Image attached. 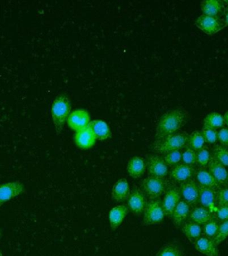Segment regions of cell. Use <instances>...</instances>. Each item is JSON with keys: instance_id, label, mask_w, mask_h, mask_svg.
<instances>
[{"instance_id": "cell-34", "label": "cell", "mask_w": 228, "mask_h": 256, "mask_svg": "<svg viewBox=\"0 0 228 256\" xmlns=\"http://www.w3.org/2000/svg\"><path fill=\"white\" fill-rule=\"evenodd\" d=\"M228 237V220L220 223L217 235L214 240L216 246H219L222 242L225 241Z\"/></svg>"}, {"instance_id": "cell-30", "label": "cell", "mask_w": 228, "mask_h": 256, "mask_svg": "<svg viewBox=\"0 0 228 256\" xmlns=\"http://www.w3.org/2000/svg\"><path fill=\"white\" fill-rule=\"evenodd\" d=\"M220 223L216 219L211 220L204 224L202 232L204 234V237L214 241L216 235H217L218 228H219Z\"/></svg>"}, {"instance_id": "cell-32", "label": "cell", "mask_w": 228, "mask_h": 256, "mask_svg": "<svg viewBox=\"0 0 228 256\" xmlns=\"http://www.w3.org/2000/svg\"><path fill=\"white\" fill-rule=\"evenodd\" d=\"M212 154L208 146H204L201 150L196 152V164L201 168H205L211 160Z\"/></svg>"}, {"instance_id": "cell-21", "label": "cell", "mask_w": 228, "mask_h": 256, "mask_svg": "<svg viewBox=\"0 0 228 256\" xmlns=\"http://www.w3.org/2000/svg\"><path fill=\"white\" fill-rule=\"evenodd\" d=\"M191 208V206L183 200L179 202L171 216L174 226L180 228L185 223L189 218Z\"/></svg>"}, {"instance_id": "cell-15", "label": "cell", "mask_w": 228, "mask_h": 256, "mask_svg": "<svg viewBox=\"0 0 228 256\" xmlns=\"http://www.w3.org/2000/svg\"><path fill=\"white\" fill-rule=\"evenodd\" d=\"M225 1L206 0L200 4L202 14L212 17L222 18L226 9Z\"/></svg>"}, {"instance_id": "cell-17", "label": "cell", "mask_w": 228, "mask_h": 256, "mask_svg": "<svg viewBox=\"0 0 228 256\" xmlns=\"http://www.w3.org/2000/svg\"><path fill=\"white\" fill-rule=\"evenodd\" d=\"M74 142L77 147L82 150H89L95 145L96 138L89 126L76 132L74 135Z\"/></svg>"}, {"instance_id": "cell-40", "label": "cell", "mask_w": 228, "mask_h": 256, "mask_svg": "<svg viewBox=\"0 0 228 256\" xmlns=\"http://www.w3.org/2000/svg\"><path fill=\"white\" fill-rule=\"evenodd\" d=\"M226 2V9L225 12H224V21H225L226 26H228V1H225Z\"/></svg>"}, {"instance_id": "cell-24", "label": "cell", "mask_w": 228, "mask_h": 256, "mask_svg": "<svg viewBox=\"0 0 228 256\" xmlns=\"http://www.w3.org/2000/svg\"><path fill=\"white\" fill-rule=\"evenodd\" d=\"M194 247L198 252L206 256H220L218 246L214 241L206 237L199 238L194 244Z\"/></svg>"}, {"instance_id": "cell-27", "label": "cell", "mask_w": 228, "mask_h": 256, "mask_svg": "<svg viewBox=\"0 0 228 256\" xmlns=\"http://www.w3.org/2000/svg\"><path fill=\"white\" fill-rule=\"evenodd\" d=\"M203 127L212 128V129H221L225 125L224 116L218 112H211L206 116L204 120Z\"/></svg>"}, {"instance_id": "cell-41", "label": "cell", "mask_w": 228, "mask_h": 256, "mask_svg": "<svg viewBox=\"0 0 228 256\" xmlns=\"http://www.w3.org/2000/svg\"><path fill=\"white\" fill-rule=\"evenodd\" d=\"M224 120L225 124L228 126V111L226 112L225 114H224Z\"/></svg>"}, {"instance_id": "cell-28", "label": "cell", "mask_w": 228, "mask_h": 256, "mask_svg": "<svg viewBox=\"0 0 228 256\" xmlns=\"http://www.w3.org/2000/svg\"><path fill=\"white\" fill-rule=\"evenodd\" d=\"M156 256H184L183 249L176 242H170L162 246Z\"/></svg>"}, {"instance_id": "cell-7", "label": "cell", "mask_w": 228, "mask_h": 256, "mask_svg": "<svg viewBox=\"0 0 228 256\" xmlns=\"http://www.w3.org/2000/svg\"><path fill=\"white\" fill-rule=\"evenodd\" d=\"M196 27L208 35H214L226 27L224 18L212 17L202 14L196 19Z\"/></svg>"}, {"instance_id": "cell-5", "label": "cell", "mask_w": 228, "mask_h": 256, "mask_svg": "<svg viewBox=\"0 0 228 256\" xmlns=\"http://www.w3.org/2000/svg\"><path fill=\"white\" fill-rule=\"evenodd\" d=\"M142 222L144 226H153L162 223L166 217L162 200H149L143 212Z\"/></svg>"}, {"instance_id": "cell-29", "label": "cell", "mask_w": 228, "mask_h": 256, "mask_svg": "<svg viewBox=\"0 0 228 256\" xmlns=\"http://www.w3.org/2000/svg\"><path fill=\"white\" fill-rule=\"evenodd\" d=\"M205 144L206 141L201 131L196 130L189 134L187 146L194 151L198 152V150H201L206 146Z\"/></svg>"}, {"instance_id": "cell-42", "label": "cell", "mask_w": 228, "mask_h": 256, "mask_svg": "<svg viewBox=\"0 0 228 256\" xmlns=\"http://www.w3.org/2000/svg\"><path fill=\"white\" fill-rule=\"evenodd\" d=\"M2 234H3V233H2V230H0V240H1V238L2 237Z\"/></svg>"}, {"instance_id": "cell-23", "label": "cell", "mask_w": 228, "mask_h": 256, "mask_svg": "<svg viewBox=\"0 0 228 256\" xmlns=\"http://www.w3.org/2000/svg\"><path fill=\"white\" fill-rule=\"evenodd\" d=\"M215 219L214 213L208 210V208L199 206L192 209L190 212L189 221L195 222V223L200 224V225H204L207 222L211 221V220Z\"/></svg>"}, {"instance_id": "cell-26", "label": "cell", "mask_w": 228, "mask_h": 256, "mask_svg": "<svg viewBox=\"0 0 228 256\" xmlns=\"http://www.w3.org/2000/svg\"><path fill=\"white\" fill-rule=\"evenodd\" d=\"M182 232L191 243L194 244L201 238L202 228L200 224L188 221L181 226Z\"/></svg>"}, {"instance_id": "cell-22", "label": "cell", "mask_w": 228, "mask_h": 256, "mask_svg": "<svg viewBox=\"0 0 228 256\" xmlns=\"http://www.w3.org/2000/svg\"><path fill=\"white\" fill-rule=\"evenodd\" d=\"M88 126L93 132L96 140H99V141H106L112 138L111 129L108 124L104 120H92Z\"/></svg>"}, {"instance_id": "cell-25", "label": "cell", "mask_w": 228, "mask_h": 256, "mask_svg": "<svg viewBox=\"0 0 228 256\" xmlns=\"http://www.w3.org/2000/svg\"><path fill=\"white\" fill-rule=\"evenodd\" d=\"M196 179L197 180V183L199 185L205 186L210 188H213L214 190H220V185L216 181L214 176L210 173L209 170L206 169L205 168H201L196 172Z\"/></svg>"}, {"instance_id": "cell-16", "label": "cell", "mask_w": 228, "mask_h": 256, "mask_svg": "<svg viewBox=\"0 0 228 256\" xmlns=\"http://www.w3.org/2000/svg\"><path fill=\"white\" fill-rule=\"evenodd\" d=\"M129 212V209L125 204H120L112 208L108 214L110 228L113 231L117 230L123 223Z\"/></svg>"}, {"instance_id": "cell-43", "label": "cell", "mask_w": 228, "mask_h": 256, "mask_svg": "<svg viewBox=\"0 0 228 256\" xmlns=\"http://www.w3.org/2000/svg\"><path fill=\"white\" fill-rule=\"evenodd\" d=\"M0 256H3V254H2V252L1 251V250H0Z\"/></svg>"}, {"instance_id": "cell-12", "label": "cell", "mask_w": 228, "mask_h": 256, "mask_svg": "<svg viewBox=\"0 0 228 256\" xmlns=\"http://www.w3.org/2000/svg\"><path fill=\"white\" fill-rule=\"evenodd\" d=\"M181 199L182 196L179 188L174 186V187L168 188L162 200V206H163L166 216L171 218L174 209L181 201Z\"/></svg>"}, {"instance_id": "cell-31", "label": "cell", "mask_w": 228, "mask_h": 256, "mask_svg": "<svg viewBox=\"0 0 228 256\" xmlns=\"http://www.w3.org/2000/svg\"><path fill=\"white\" fill-rule=\"evenodd\" d=\"M212 156L225 167H228V148L221 145L214 146Z\"/></svg>"}, {"instance_id": "cell-10", "label": "cell", "mask_w": 228, "mask_h": 256, "mask_svg": "<svg viewBox=\"0 0 228 256\" xmlns=\"http://www.w3.org/2000/svg\"><path fill=\"white\" fill-rule=\"evenodd\" d=\"M180 194L184 201L191 207L199 203V188L195 180L191 179L180 184Z\"/></svg>"}, {"instance_id": "cell-20", "label": "cell", "mask_w": 228, "mask_h": 256, "mask_svg": "<svg viewBox=\"0 0 228 256\" xmlns=\"http://www.w3.org/2000/svg\"><path fill=\"white\" fill-rule=\"evenodd\" d=\"M126 170L130 177L133 179H139L146 171L145 159L140 156H134L128 161Z\"/></svg>"}, {"instance_id": "cell-4", "label": "cell", "mask_w": 228, "mask_h": 256, "mask_svg": "<svg viewBox=\"0 0 228 256\" xmlns=\"http://www.w3.org/2000/svg\"><path fill=\"white\" fill-rule=\"evenodd\" d=\"M166 178L148 176L140 182V189L149 200L159 199L167 190Z\"/></svg>"}, {"instance_id": "cell-39", "label": "cell", "mask_w": 228, "mask_h": 256, "mask_svg": "<svg viewBox=\"0 0 228 256\" xmlns=\"http://www.w3.org/2000/svg\"><path fill=\"white\" fill-rule=\"evenodd\" d=\"M218 140L221 146L228 148V128H222L218 132Z\"/></svg>"}, {"instance_id": "cell-44", "label": "cell", "mask_w": 228, "mask_h": 256, "mask_svg": "<svg viewBox=\"0 0 228 256\" xmlns=\"http://www.w3.org/2000/svg\"><path fill=\"white\" fill-rule=\"evenodd\" d=\"M227 182H228V178H227Z\"/></svg>"}, {"instance_id": "cell-6", "label": "cell", "mask_w": 228, "mask_h": 256, "mask_svg": "<svg viewBox=\"0 0 228 256\" xmlns=\"http://www.w3.org/2000/svg\"><path fill=\"white\" fill-rule=\"evenodd\" d=\"M146 171L150 176L166 178L169 174V167L163 156L159 154H148L146 156Z\"/></svg>"}, {"instance_id": "cell-2", "label": "cell", "mask_w": 228, "mask_h": 256, "mask_svg": "<svg viewBox=\"0 0 228 256\" xmlns=\"http://www.w3.org/2000/svg\"><path fill=\"white\" fill-rule=\"evenodd\" d=\"M71 112V100L68 96L66 94H61L56 96L52 104L51 115L58 135L62 133Z\"/></svg>"}, {"instance_id": "cell-35", "label": "cell", "mask_w": 228, "mask_h": 256, "mask_svg": "<svg viewBox=\"0 0 228 256\" xmlns=\"http://www.w3.org/2000/svg\"><path fill=\"white\" fill-rule=\"evenodd\" d=\"M182 162L186 165L194 166L196 164V152L187 146L182 152Z\"/></svg>"}, {"instance_id": "cell-14", "label": "cell", "mask_w": 228, "mask_h": 256, "mask_svg": "<svg viewBox=\"0 0 228 256\" xmlns=\"http://www.w3.org/2000/svg\"><path fill=\"white\" fill-rule=\"evenodd\" d=\"M196 170L194 166L186 165L180 163L172 167L169 172L170 177L172 180L181 184L182 182L192 179L195 176Z\"/></svg>"}, {"instance_id": "cell-8", "label": "cell", "mask_w": 228, "mask_h": 256, "mask_svg": "<svg viewBox=\"0 0 228 256\" xmlns=\"http://www.w3.org/2000/svg\"><path fill=\"white\" fill-rule=\"evenodd\" d=\"M148 198L140 188L135 187L130 192L127 200L128 209L136 216H141L148 203Z\"/></svg>"}, {"instance_id": "cell-38", "label": "cell", "mask_w": 228, "mask_h": 256, "mask_svg": "<svg viewBox=\"0 0 228 256\" xmlns=\"http://www.w3.org/2000/svg\"><path fill=\"white\" fill-rule=\"evenodd\" d=\"M217 206H228V188H220L218 190Z\"/></svg>"}, {"instance_id": "cell-11", "label": "cell", "mask_w": 228, "mask_h": 256, "mask_svg": "<svg viewBox=\"0 0 228 256\" xmlns=\"http://www.w3.org/2000/svg\"><path fill=\"white\" fill-rule=\"evenodd\" d=\"M90 122L89 112L86 110L78 109L74 110L70 114L67 124L70 129L76 132L87 128Z\"/></svg>"}, {"instance_id": "cell-13", "label": "cell", "mask_w": 228, "mask_h": 256, "mask_svg": "<svg viewBox=\"0 0 228 256\" xmlns=\"http://www.w3.org/2000/svg\"><path fill=\"white\" fill-rule=\"evenodd\" d=\"M199 204L202 207L208 208L210 211L216 212L217 208L218 190L213 188L199 185Z\"/></svg>"}, {"instance_id": "cell-18", "label": "cell", "mask_w": 228, "mask_h": 256, "mask_svg": "<svg viewBox=\"0 0 228 256\" xmlns=\"http://www.w3.org/2000/svg\"><path fill=\"white\" fill-rule=\"evenodd\" d=\"M130 192L131 190L127 179L120 178L116 182L112 188L111 193L112 200L118 203L127 201Z\"/></svg>"}, {"instance_id": "cell-19", "label": "cell", "mask_w": 228, "mask_h": 256, "mask_svg": "<svg viewBox=\"0 0 228 256\" xmlns=\"http://www.w3.org/2000/svg\"><path fill=\"white\" fill-rule=\"evenodd\" d=\"M208 170L220 186H228V170H226L225 166L220 163L213 156H212L211 160L208 164Z\"/></svg>"}, {"instance_id": "cell-3", "label": "cell", "mask_w": 228, "mask_h": 256, "mask_svg": "<svg viewBox=\"0 0 228 256\" xmlns=\"http://www.w3.org/2000/svg\"><path fill=\"white\" fill-rule=\"evenodd\" d=\"M189 134L184 132L170 134L165 137L155 140L152 150L156 154H164L176 150H181L187 147Z\"/></svg>"}, {"instance_id": "cell-36", "label": "cell", "mask_w": 228, "mask_h": 256, "mask_svg": "<svg viewBox=\"0 0 228 256\" xmlns=\"http://www.w3.org/2000/svg\"><path fill=\"white\" fill-rule=\"evenodd\" d=\"M202 135H203L206 143L215 144L218 141L217 130L212 128L203 127L202 130Z\"/></svg>"}, {"instance_id": "cell-1", "label": "cell", "mask_w": 228, "mask_h": 256, "mask_svg": "<svg viewBox=\"0 0 228 256\" xmlns=\"http://www.w3.org/2000/svg\"><path fill=\"white\" fill-rule=\"evenodd\" d=\"M188 115L185 110L175 109L166 112L160 118L156 130V140L177 133L187 123Z\"/></svg>"}, {"instance_id": "cell-37", "label": "cell", "mask_w": 228, "mask_h": 256, "mask_svg": "<svg viewBox=\"0 0 228 256\" xmlns=\"http://www.w3.org/2000/svg\"><path fill=\"white\" fill-rule=\"evenodd\" d=\"M214 216L219 223L228 220V206H217Z\"/></svg>"}, {"instance_id": "cell-33", "label": "cell", "mask_w": 228, "mask_h": 256, "mask_svg": "<svg viewBox=\"0 0 228 256\" xmlns=\"http://www.w3.org/2000/svg\"><path fill=\"white\" fill-rule=\"evenodd\" d=\"M182 155L181 150H176L164 154L163 158L168 167H174L182 162Z\"/></svg>"}, {"instance_id": "cell-9", "label": "cell", "mask_w": 228, "mask_h": 256, "mask_svg": "<svg viewBox=\"0 0 228 256\" xmlns=\"http://www.w3.org/2000/svg\"><path fill=\"white\" fill-rule=\"evenodd\" d=\"M26 191L25 186L22 182H7L0 185V206L18 197Z\"/></svg>"}, {"instance_id": "cell-45", "label": "cell", "mask_w": 228, "mask_h": 256, "mask_svg": "<svg viewBox=\"0 0 228 256\" xmlns=\"http://www.w3.org/2000/svg\"><path fill=\"white\" fill-rule=\"evenodd\" d=\"M1 207H2V206H0V208H1Z\"/></svg>"}]
</instances>
